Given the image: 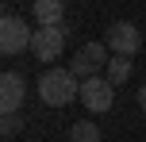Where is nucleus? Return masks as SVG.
I'll list each match as a JSON object with an SVG mask.
<instances>
[{
	"label": "nucleus",
	"mask_w": 146,
	"mask_h": 142,
	"mask_svg": "<svg viewBox=\"0 0 146 142\" xmlns=\"http://www.w3.org/2000/svg\"><path fill=\"white\" fill-rule=\"evenodd\" d=\"M15 127H19V123H15V115H4V135H12Z\"/></svg>",
	"instance_id": "9b49d317"
},
{
	"label": "nucleus",
	"mask_w": 146,
	"mask_h": 142,
	"mask_svg": "<svg viewBox=\"0 0 146 142\" xmlns=\"http://www.w3.org/2000/svg\"><path fill=\"white\" fill-rule=\"evenodd\" d=\"M19 104H23V77L19 73H4L0 77V112L15 115Z\"/></svg>",
	"instance_id": "0eeeda50"
},
{
	"label": "nucleus",
	"mask_w": 146,
	"mask_h": 142,
	"mask_svg": "<svg viewBox=\"0 0 146 142\" xmlns=\"http://www.w3.org/2000/svg\"><path fill=\"white\" fill-rule=\"evenodd\" d=\"M62 15H66V4H62V0H35V19H38V27H58Z\"/></svg>",
	"instance_id": "6e6552de"
},
{
	"label": "nucleus",
	"mask_w": 146,
	"mask_h": 142,
	"mask_svg": "<svg viewBox=\"0 0 146 142\" xmlns=\"http://www.w3.org/2000/svg\"><path fill=\"white\" fill-rule=\"evenodd\" d=\"M62 50H66V31H62V23H58V27H38L35 31L31 54H35L38 61H58Z\"/></svg>",
	"instance_id": "7ed1b4c3"
},
{
	"label": "nucleus",
	"mask_w": 146,
	"mask_h": 142,
	"mask_svg": "<svg viewBox=\"0 0 146 142\" xmlns=\"http://www.w3.org/2000/svg\"><path fill=\"white\" fill-rule=\"evenodd\" d=\"M104 42H108V50H115V54H127V58H131V54L142 46V35H139V27H135V23H127V19H115V23L108 27V38H104Z\"/></svg>",
	"instance_id": "423d86ee"
},
{
	"label": "nucleus",
	"mask_w": 146,
	"mask_h": 142,
	"mask_svg": "<svg viewBox=\"0 0 146 142\" xmlns=\"http://www.w3.org/2000/svg\"><path fill=\"white\" fill-rule=\"evenodd\" d=\"M31 38H35V31H31L19 15H4V19H0V50H4L8 58L31 50Z\"/></svg>",
	"instance_id": "f03ea898"
},
{
	"label": "nucleus",
	"mask_w": 146,
	"mask_h": 142,
	"mask_svg": "<svg viewBox=\"0 0 146 142\" xmlns=\"http://www.w3.org/2000/svg\"><path fill=\"white\" fill-rule=\"evenodd\" d=\"M69 142H100V131H96V123H73V131H69Z\"/></svg>",
	"instance_id": "9d476101"
},
{
	"label": "nucleus",
	"mask_w": 146,
	"mask_h": 142,
	"mask_svg": "<svg viewBox=\"0 0 146 142\" xmlns=\"http://www.w3.org/2000/svg\"><path fill=\"white\" fill-rule=\"evenodd\" d=\"M38 96L50 108H66L73 100H81V85L73 77V69H46L38 77Z\"/></svg>",
	"instance_id": "f257e3e1"
},
{
	"label": "nucleus",
	"mask_w": 146,
	"mask_h": 142,
	"mask_svg": "<svg viewBox=\"0 0 146 142\" xmlns=\"http://www.w3.org/2000/svg\"><path fill=\"white\" fill-rule=\"evenodd\" d=\"M115 85L108 81V77H85V85H81V104L88 108V112H108L111 100H115Z\"/></svg>",
	"instance_id": "39448f33"
},
{
	"label": "nucleus",
	"mask_w": 146,
	"mask_h": 142,
	"mask_svg": "<svg viewBox=\"0 0 146 142\" xmlns=\"http://www.w3.org/2000/svg\"><path fill=\"white\" fill-rule=\"evenodd\" d=\"M139 108H142V112H146V85H142V89H139Z\"/></svg>",
	"instance_id": "f8f14e48"
},
{
	"label": "nucleus",
	"mask_w": 146,
	"mask_h": 142,
	"mask_svg": "<svg viewBox=\"0 0 146 142\" xmlns=\"http://www.w3.org/2000/svg\"><path fill=\"white\" fill-rule=\"evenodd\" d=\"M69 69L73 77H96V69H108V42H85L69 61Z\"/></svg>",
	"instance_id": "20e7f679"
},
{
	"label": "nucleus",
	"mask_w": 146,
	"mask_h": 142,
	"mask_svg": "<svg viewBox=\"0 0 146 142\" xmlns=\"http://www.w3.org/2000/svg\"><path fill=\"white\" fill-rule=\"evenodd\" d=\"M127 77H131V61H127V54L108 58V81H111V85H123Z\"/></svg>",
	"instance_id": "1a4fd4ad"
}]
</instances>
